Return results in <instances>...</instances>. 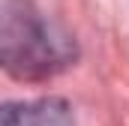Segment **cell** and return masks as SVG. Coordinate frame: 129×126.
Masks as SVG:
<instances>
[{
    "label": "cell",
    "mask_w": 129,
    "mask_h": 126,
    "mask_svg": "<svg viewBox=\"0 0 129 126\" xmlns=\"http://www.w3.org/2000/svg\"><path fill=\"white\" fill-rule=\"evenodd\" d=\"M78 60L75 36L33 0L0 3V69L18 81H42Z\"/></svg>",
    "instance_id": "cell-1"
},
{
    "label": "cell",
    "mask_w": 129,
    "mask_h": 126,
    "mask_svg": "<svg viewBox=\"0 0 129 126\" xmlns=\"http://www.w3.org/2000/svg\"><path fill=\"white\" fill-rule=\"evenodd\" d=\"M0 126H75L72 105L60 96L0 102Z\"/></svg>",
    "instance_id": "cell-2"
}]
</instances>
